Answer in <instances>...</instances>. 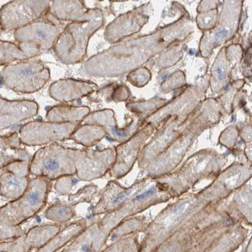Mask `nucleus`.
Segmentation results:
<instances>
[{"label": "nucleus", "instance_id": "nucleus-1", "mask_svg": "<svg viewBox=\"0 0 252 252\" xmlns=\"http://www.w3.org/2000/svg\"><path fill=\"white\" fill-rule=\"evenodd\" d=\"M52 187V181L35 177L31 180L21 197L0 207V242L14 239L26 233L20 224L34 217L46 206Z\"/></svg>", "mask_w": 252, "mask_h": 252}, {"label": "nucleus", "instance_id": "nucleus-2", "mask_svg": "<svg viewBox=\"0 0 252 252\" xmlns=\"http://www.w3.org/2000/svg\"><path fill=\"white\" fill-rule=\"evenodd\" d=\"M104 17L100 9L85 21L71 22L64 29L53 46L56 57L63 64H78L85 60L92 36L103 26Z\"/></svg>", "mask_w": 252, "mask_h": 252}, {"label": "nucleus", "instance_id": "nucleus-3", "mask_svg": "<svg viewBox=\"0 0 252 252\" xmlns=\"http://www.w3.org/2000/svg\"><path fill=\"white\" fill-rule=\"evenodd\" d=\"M83 152V150L51 143L36 152L29 163V173L51 181L64 176H75L76 163Z\"/></svg>", "mask_w": 252, "mask_h": 252}, {"label": "nucleus", "instance_id": "nucleus-4", "mask_svg": "<svg viewBox=\"0 0 252 252\" xmlns=\"http://www.w3.org/2000/svg\"><path fill=\"white\" fill-rule=\"evenodd\" d=\"M49 68L37 60H27L8 65L0 71V83L20 94H32L41 90L50 80Z\"/></svg>", "mask_w": 252, "mask_h": 252}, {"label": "nucleus", "instance_id": "nucleus-5", "mask_svg": "<svg viewBox=\"0 0 252 252\" xmlns=\"http://www.w3.org/2000/svg\"><path fill=\"white\" fill-rule=\"evenodd\" d=\"M60 33L56 22L41 19L15 31L14 39L30 60L53 49Z\"/></svg>", "mask_w": 252, "mask_h": 252}, {"label": "nucleus", "instance_id": "nucleus-6", "mask_svg": "<svg viewBox=\"0 0 252 252\" xmlns=\"http://www.w3.org/2000/svg\"><path fill=\"white\" fill-rule=\"evenodd\" d=\"M50 1L18 0L0 8V24L4 32L16 31L48 14Z\"/></svg>", "mask_w": 252, "mask_h": 252}, {"label": "nucleus", "instance_id": "nucleus-7", "mask_svg": "<svg viewBox=\"0 0 252 252\" xmlns=\"http://www.w3.org/2000/svg\"><path fill=\"white\" fill-rule=\"evenodd\" d=\"M80 124L56 123L35 121L27 123L20 130L22 144L28 146L47 145L70 139Z\"/></svg>", "mask_w": 252, "mask_h": 252}, {"label": "nucleus", "instance_id": "nucleus-8", "mask_svg": "<svg viewBox=\"0 0 252 252\" xmlns=\"http://www.w3.org/2000/svg\"><path fill=\"white\" fill-rule=\"evenodd\" d=\"M115 157L110 148L98 150L85 148L76 165L79 181L89 182L104 176L113 165Z\"/></svg>", "mask_w": 252, "mask_h": 252}, {"label": "nucleus", "instance_id": "nucleus-9", "mask_svg": "<svg viewBox=\"0 0 252 252\" xmlns=\"http://www.w3.org/2000/svg\"><path fill=\"white\" fill-rule=\"evenodd\" d=\"M29 163L17 161L6 166L0 175V196L14 201L24 194L31 180Z\"/></svg>", "mask_w": 252, "mask_h": 252}, {"label": "nucleus", "instance_id": "nucleus-10", "mask_svg": "<svg viewBox=\"0 0 252 252\" xmlns=\"http://www.w3.org/2000/svg\"><path fill=\"white\" fill-rule=\"evenodd\" d=\"M53 235V229L50 225L36 226L14 239L0 242V252H31L43 247Z\"/></svg>", "mask_w": 252, "mask_h": 252}, {"label": "nucleus", "instance_id": "nucleus-11", "mask_svg": "<svg viewBox=\"0 0 252 252\" xmlns=\"http://www.w3.org/2000/svg\"><path fill=\"white\" fill-rule=\"evenodd\" d=\"M39 109L35 101L8 100L0 96V130L33 118Z\"/></svg>", "mask_w": 252, "mask_h": 252}, {"label": "nucleus", "instance_id": "nucleus-12", "mask_svg": "<svg viewBox=\"0 0 252 252\" xmlns=\"http://www.w3.org/2000/svg\"><path fill=\"white\" fill-rule=\"evenodd\" d=\"M98 89L97 85L93 82L67 78L52 83L48 91L54 100L66 103L89 96Z\"/></svg>", "mask_w": 252, "mask_h": 252}, {"label": "nucleus", "instance_id": "nucleus-13", "mask_svg": "<svg viewBox=\"0 0 252 252\" xmlns=\"http://www.w3.org/2000/svg\"><path fill=\"white\" fill-rule=\"evenodd\" d=\"M99 222L87 226L62 252H100L109 236Z\"/></svg>", "mask_w": 252, "mask_h": 252}, {"label": "nucleus", "instance_id": "nucleus-14", "mask_svg": "<svg viewBox=\"0 0 252 252\" xmlns=\"http://www.w3.org/2000/svg\"><path fill=\"white\" fill-rule=\"evenodd\" d=\"M96 8H89L83 1H52L49 14L58 21L78 22L90 19Z\"/></svg>", "mask_w": 252, "mask_h": 252}, {"label": "nucleus", "instance_id": "nucleus-15", "mask_svg": "<svg viewBox=\"0 0 252 252\" xmlns=\"http://www.w3.org/2000/svg\"><path fill=\"white\" fill-rule=\"evenodd\" d=\"M32 155L22 147L17 132L0 136V170L17 161L30 162Z\"/></svg>", "mask_w": 252, "mask_h": 252}, {"label": "nucleus", "instance_id": "nucleus-16", "mask_svg": "<svg viewBox=\"0 0 252 252\" xmlns=\"http://www.w3.org/2000/svg\"><path fill=\"white\" fill-rule=\"evenodd\" d=\"M128 194V190L120 188L114 182H109L100 191V199L92 208V215L97 216L113 212L121 206Z\"/></svg>", "mask_w": 252, "mask_h": 252}, {"label": "nucleus", "instance_id": "nucleus-17", "mask_svg": "<svg viewBox=\"0 0 252 252\" xmlns=\"http://www.w3.org/2000/svg\"><path fill=\"white\" fill-rule=\"evenodd\" d=\"M90 114L91 109L87 106L60 105L49 109L46 118L51 123L80 124Z\"/></svg>", "mask_w": 252, "mask_h": 252}, {"label": "nucleus", "instance_id": "nucleus-18", "mask_svg": "<svg viewBox=\"0 0 252 252\" xmlns=\"http://www.w3.org/2000/svg\"><path fill=\"white\" fill-rule=\"evenodd\" d=\"M87 227V220L81 218L67 225L47 244L35 252H56L73 240Z\"/></svg>", "mask_w": 252, "mask_h": 252}, {"label": "nucleus", "instance_id": "nucleus-19", "mask_svg": "<svg viewBox=\"0 0 252 252\" xmlns=\"http://www.w3.org/2000/svg\"><path fill=\"white\" fill-rule=\"evenodd\" d=\"M84 124H92L101 126L112 138L121 141L127 135L125 130L118 129L116 127L112 110L105 109L91 112L83 121Z\"/></svg>", "mask_w": 252, "mask_h": 252}, {"label": "nucleus", "instance_id": "nucleus-20", "mask_svg": "<svg viewBox=\"0 0 252 252\" xmlns=\"http://www.w3.org/2000/svg\"><path fill=\"white\" fill-rule=\"evenodd\" d=\"M106 136V132L101 126L92 124H84L79 126L71 136L70 139L76 143L85 146L92 147Z\"/></svg>", "mask_w": 252, "mask_h": 252}, {"label": "nucleus", "instance_id": "nucleus-21", "mask_svg": "<svg viewBox=\"0 0 252 252\" xmlns=\"http://www.w3.org/2000/svg\"><path fill=\"white\" fill-rule=\"evenodd\" d=\"M45 218L60 223L67 222L76 217L73 206L66 202H58L52 205L44 214Z\"/></svg>", "mask_w": 252, "mask_h": 252}, {"label": "nucleus", "instance_id": "nucleus-22", "mask_svg": "<svg viewBox=\"0 0 252 252\" xmlns=\"http://www.w3.org/2000/svg\"><path fill=\"white\" fill-rule=\"evenodd\" d=\"M29 60L19 45L0 40V66H8L16 61Z\"/></svg>", "mask_w": 252, "mask_h": 252}, {"label": "nucleus", "instance_id": "nucleus-23", "mask_svg": "<svg viewBox=\"0 0 252 252\" xmlns=\"http://www.w3.org/2000/svg\"><path fill=\"white\" fill-rule=\"evenodd\" d=\"M98 192V186L94 184H90L80 189L75 193H70L68 195L69 204L74 207L83 202L91 203L95 199Z\"/></svg>", "mask_w": 252, "mask_h": 252}, {"label": "nucleus", "instance_id": "nucleus-24", "mask_svg": "<svg viewBox=\"0 0 252 252\" xmlns=\"http://www.w3.org/2000/svg\"><path fill=\"white\" fill-rule=\"evenodd\" d=\"M78 182V180L74 176H64L56 180L55 185L56 192L61 195L68 194Z\"/></svg>", "mask_w": 252, "mask_h": 252}, {"label": "nucleus", "instance_id": "nucleus-25", "mask_svg": "<svg viewBox=\"0 0 252 252\" xmlns=\"http://www.w3.org/2000/svg\"><path fill=\"white\" fill-rule=\"evenodd\" d=\"M100 252H133V250L129 240H122Z\"/></svg>", "mask_w": 252, "mask_h": 252}, {"label": "nucleus", "instance_id": "nucleus-26", "mask_svg": "<svg viewBox=\"0 0 252 252\" xmlns=\"http://www.w3.org/2000/svg\"><path fill=\"white\" fill-rule=\"evenodd\" d=\"M227 33H228V32H227L226 30L220 31L218 32L217 33V35H216V37H217V39H223V38L226 37Z\"/></svg>", "mask_w": 252, "mask_h": 252}, {"label": "nucleus", "instance_id": "nucleus-27", "mask_svg": "<svg viewBox=\"0 0 252 252\" xmlns=\"http://www.w3.org/2000/svg\"><path fill=\"white\" fill-rule=\"evenodd\" d=\"M218 75L220 80H223L225 77V71L222 67H219V68L218 69Z\"/></svg>", "mask_w": 252, "mask_h": 252}, {"label": "nucleus", "instance_id": "nucleus-28", "mask_svg": "<svg viewBox=\"0 0 252 252\" xmlns=\"http://www.w3.org/2000/svg\"><path fill=\"white\" fill-rule=\"evenodd\" d=\"M2 31H3V30H2V28H1V24H0V35H1V33Z\"/></svg>", "mask_w": 252, "mask_h": 252}]
</instances>
